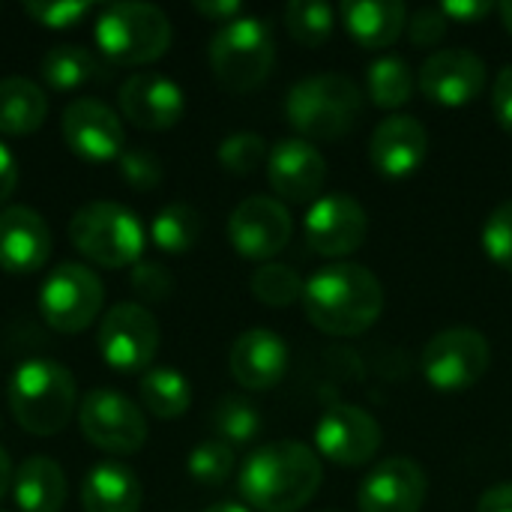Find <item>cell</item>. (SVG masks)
<instances>
[{"label": "cell", "mask_w": 512, "mask_h": 512, "mask_svg": "<svg viewBox=\"0 0 512 512\" xmlns=\"http://www.w3.org/2000/svg\"><path fill=\"white\" fill-rule=\"evenodd\" d=\"M303 309L327 336H360L384 312V285L363 264H327L306 279Z\"/></svg>", "instance_id": "obj_1"}, {"label": "cell", "mask_w": 512, "mask_h": 512, "mask_svg": "<svg viewBox=\"0 0 512 512\" xmlns=\"http://www.w3.org/2000/svg\"><path fill=\"white\" fill-rule=\"evenodd\" d=\"M321 480V459L312 447L300 441H273L243 462L240 495L258 512H297L315 498Z\"/></svg>", "instance_id": "obj_2"}, {"label": "cell", "mask_w": 512, "mask_h": 512, "mask_svg": "<svg viewBox=\"0 0 512 512\" xmlns=\"http://www.w3.org/2000/svg\"><path fill=\"white\" fill-rule=\"evenodd\" d=\"M6 399L12 420L24 432L36 438H54L69 426L78 411V384L63 363L48 357H30L15 366Z\"/></svg>", "instance_id": "obj_3"}, {"label": "cell", "mask_w": 512, "mask_h": 512, "mask_svg": "<svg viewBox=\"0 0 512 512\" xmlns=\"http://www.w3.org/2000/svg\"><path fill=\"white\" fill-rule=\"evenodd\" d=\"M285 114L303 141H336L360 123L363 90L348 75L318 72L288 90Z\"/></svg>", "instance_id": "obj_4"}, {"label": "cell", "mask_w": 512, "mask_h": 512, "mask_svg": "<svg viewBox=\"0 0 512 512\" xmlns=\"http://www.w3.org/2000/svg\"><path fill=\"white\" fill-rule=\"evenodd\" d=\"M171 18L153 3H111L96 15L93 42L117 66H144L171 48Z\"/></svg>", "instance_id": "obj_5"}, {"label": "cell", "mask_w": 512, "mask_h": 512, "mask_svg": "<svg viewBox=\"0 0 512 512\" xmlns=\"http://www.w3.org/2000/svg\"><path fill=\"white\" fill-rule=\"evenodd\" d=\"M72 246L96 267H135L144 255L147 234L141 219L117 201H90L69 219Z\"/></svg>", "instance_id": "obj_6"}, {"label": "cell", "mask_w": 512, "mask_h": 512, "mask_svg": "<svg viewBox=\"0 0 512 512\" xmlns=\"http://www.w3.org/2000/svg\"><path fill=\"white\" fill-rule=\"evenodd\" d=\"M276 63V36L264 18L240 15L210 39V69L216 81L231 93H249L261 87Z\"/></svg>", "instance_id": "obj_7"}, {"label": "cell", "mask_w": 512, "mask_h": 512, "mask_svg": "<svg viewBox=\"0 0 512 512\" xmlns=\"http://www.w3.org/2000/svg\"><path fill=\"white\" fill-rule=\"evenodd\" d=\"M105 306V285L93 267L66 261L57 264L39 288V312L57 333H84Z\"/></svg>", "instance_id": "obj_8"}, {"label": "cell", "mask_w": 512, "mask_h": 512, "mask_svg": "<svg viewBox=\"0 0 512 512\" xmlns=\"http://www.w3.org/2000/svg\"><path fill=\"white\" fill-rule=\"evenodd\" d=\"M492 366L489 339L474 327H447L435 333L420 357L423 378L441 393H462L483 381Z\"/></svg>", "instance_id": "obj_9"}, {"label": "cell", "mask_w": 512, "mask_h": 512, "mask_svg": "<svg viewBox=\"0 0 512 512\" xmlns=\"http://www.w3.org/2000/svg\"><path fill=\"white\" fill-rule=\"evenodd\" d=\"M78 429L87 444L111 456H132L147 444L144 411L117 390H90L78 402Z\"/></svg>", "instance_id": "obj_10"}, {"label": "cell", "mask_w": 512, "mask_h": 512, "mask_svg": "<svg viewBox=\"0 0 512 512\" xmlns=\"http://www.w3.org/2000/svg\"><path fill=\"white\" fill-rule=\"evenodd\" d=\"M159 321L141 303H114L96 330L102 360L117 372H141L159 354Z\"/></svg>", "instance_id": "obj_11"}, {"label": "cell", "mask_w": 512, "mask_h": 512, "mask_svg": "<svg viewBox=\"0 0 512 512\" xmlns=\"http://www.w3.org/2000/svg\"><path fill=\"white\" fill-rule=\"evenodd\" d=\"M294 234L288 207L270 195H252L240 201L228 216V240L246 261H273Z\"/></svg>", "instance_id": "obj_12"}, {"label": "cell", "mask_w": 512, "mask_h": 512, "mask_svg": "<svg viewBox=\"0 0 512 512\" xmlns=\"http://www.w3.org/2000/svg\"><path fill=\"white\" fill-rule=\"evenodd\" d=\"M384 444L381 423L357 405H333L315 426V447L324 459L345 468L369 465Z\"/></svg>", "instance_id": "obj_13"}, {"label": "cell", "mask_w": 512, "mask_h": 512, "mask_svg": "<svg viewBox=\"0 0 512 512\" xmlns=\"http://www.w3.org/2000/svg\"><path fill=\"white\" fill-rule=\"evenodd\" d=\"M60 135L66 147L87 162H111L126 150V132L117 111L93 96H78L63 108Z\"/></svg>", "instance_id": "obj_14"}, {"label": "cell", "mask_w": 512, "mask_h": 512, "mask_svg": "<svg viewBox=\"0 0 512 512\" xmlns=\"http://www.w3.org/2000/svg\"><path fill=\"white\" fill-rule=\"evenodd\" d=\"M303 234L312 252L324 258H345L366 243L369 213L351 195H324L309 207Z\"/></svg>", "instance_id": "obj_15"}, {"label": "cell", "mask_w": 512, "mask_h": 512, "mask_svg": "<svg viewBox=\"0 0 512 512\" xmlns=\"http://www.w3.org/2000/svg\"><path fill=\"white\" fill-rule=\"evenodd\" d=\"M417 84L429 102L444 108H462L483 93L486 63L468 48H441L420 66Z\"/></svg>", "instance_id": "obj_16"}, {"label": "cell", "mask_w": 512, "mask_h": 512, "mask_svg": "<svg viewBox=\"0 0 512 512\" xmlns=\"http://www.w3.org/2000/svg\"><path fill=\"white\" fill-rule=\"evenodd\" d=\"M429 495L426 471L405 456L378 462L357 492L360 512H420Z\"/></svg>", "instance_id": "obj_17"}, {"label": "cell", "mask_w": 512, "mask_h": 512, "mask_svg": "<svg viewBox=\"0 0 512 512\" xmlns=\"http://www.w3.org/2000/svg\"><path fill=\"white\" fill-rule=\"evenodd\" d=\"M123 117L147 132H162L180 123L186 111V96L177 81L159 72H135L120 84Z\"/></svg>", "instance_id": "obj_18"}, {"label": "cell", "mask_w": 512, "mask_h": 512, "mask_svg": "<svg viewBox=\"0 0 512 512\" xmlns=\"http://www.w3.org/2000/svg\"><path fill=\"white\" fill-rule=\"evenodd\" d=\"M267 180L273 192L291 204L318 201L321 186L327 180L324 153L303 138H282L273 144L267 156Z\"/></svg>", "instance_id": "obj_19"}, {"label": "cell", "mask_w": 512, "mask_h": 512, "mask_svg": "<svg viewBox=\"0 0 512 512\" xmlns=\"http://www.w3.org/2000/svg\"><path fill=\"white\" fill-rule=\"evenodd\" d=\"M429 153V132L411 114L384 117L369 138V162L381 177H411Z\"/></svg>", "instance_id": "obj_20"}, {"label": "cell", "mask_w": 512, "mask_h": 512, "mask_svg": "<svg viewBox=\"0 0 512 512\" xmlns=\"http://www.w3.org/2000/svg\"><path fill=\"white\" fill-rule=\"evenodd\" d=\"M51 255V228L45 216L27 204L0 210V270L36 273Z\"/></svg>", "instance_id": "obj_21"}, {"label": "cell", "mask_w": 512, "mask_h": 512, "mask_svg": "<svg viewBox=\"0 0 512 512\" xmlns=\"http://www.w3.org/2000/svg\"><path fill=\"white\" fill-rule=\"evenodd\" d=\"M234 381L246 390H270L288 372V345L279 333L255 327L234 339L228 354Z\"/></svg>", "instance_id": "obj_22"}, {"label": "cell", "mask_w": 512, "mask_h": 512, "mask_svg": "<svg viewBox=\"0 0 512 512\" xmlns=\"http://www.w3.org/2000/svg\"><path fill=\"white\" fill-rule=\"evenodd\" d=\"M144 504V486L138 474L120 462H99L87 471L81 486L84 512H138Z\"/></svg>", "instance_id": "obj_23"}, {"label": "cell", "mask_w": 512, "mask_h": 512, "mask_svg": "<svg viewBox=\"0 0 512 512\" xmlns=\"http://www.w3.org/2000/svg\"><path fill=\"white\" fill-rule=\"evenodd\" d=\"M342 21L354 42L363 48L393 45L408 24V6L402 0H351L342 3Z\"/></svg>", "instance_id": "obj_24"}, {"label": "cell", "mask_w": 512, "mask_h": 512, "mask_svg": "<svg viewBox=\"0 0 512 512\" xmlns=\"http://www.w3.org/2000/svg\"><path fill=\"white\" fill-rule=\"evenodd\" d=\"M12 498L21 512H60L66 504V474L48 456H27L12 477Z\"/></svg>", "instance_id": "obj_25"}, {"label": "cell", "mask_w": 512, "mask_h": 512, "mask_svg": "<svg viewBox=\"0 0 512 512\" xmlns=\"http://www.w3.org/2000/svg\"><path fill=\"white\" fill-rule=\"evenodd\" d=\"M48 117V96L45 90L24 78L6 75L0 78V132L3 135H30Z\"/></svg>", "instance_id": "obj_26"}, {"label": "cell", "mask_w": 512, "mask_h": 512, "mask_svg": "<svg viewBox=\"0 0 512 512\" xmlns=\"http://www.w3.org/2000/svg\"><path fill=\"white\" fill-rule=\"evenodd\" d=\"M138 396H141L144 411L153 414L156 420H177L192 405V387H189L186 375H180L177 369H168V366L147 369L141 375Z\"/></svg>", "instance_id": "obj_27"}, {"label": "cell", "mask_w": 512, "mask_h": 512, "mask_svg": "<svg viewBox=\"0 0 512 512\" xmlns=\"http://www.w3.org/2000/svg\"><path fill=\"white\" fill-rule=\"evenodd\" d=\"M417 87V75L408 66V60L396 57V54H384L378 60L369 63L366 69V93L372 99V105L384 108V111H396L402 105L411 102Z\"/></svg>", "instance_id": "obj_28"}, {"label": "cell", "mask_w": 512, "mask_h": 512, "mask_svg": "<svg viewBox=\"0 0 512 512\" xmlns=\"http://www.w3.org/2000/svg\"><path fill=\"white\" fill-rule=\"evenodd\" d=\"M39 72H42V81L51 87V90H78L84 87L90 78L99 75V60L90 48L84 45H54L42 63H39Z\"/></svg>", "instance_id": "obj_29"}, {"label": "cell", "mask_w": 512, "mask_h": 512, "mask_svg": "<svg viewBox=\"0 0 512 512\" xmlns=\"http://www.w3.org/2000/svg\"><path fill=\"white\" fill-rule=\"evenodd\" d=\"M201 228H204L201 213L192 204L174 201V204H165L153 216L150 237H153L156 249L180 255V252H189L201 240Z\"/></svg>", "instance_id": "obj_30"}, {"label": "cell", "mask_w": 512, "mask_h": 512, "mask_svg": "<svg viewBox=\"0 0 512 512\" xmlns=\"http://www.w3.org/2000/svg\"><path fill=\"white\" fill-rule=\"evenodd\" d=\"M285 27L291 39H297L306 48H318L330 39L336 27V12L330 3L321 0H291L285 6Z\"/></svg>", "instance_id": "obj_31"}, {"label": "cell", "mask_w": 512, "mask_h": 512, "mask_svg": "<svg viewBox=\"0 0 512 512\" xmlns=\"http://www.w3.org/2000/svg\"><path fill=\"white\" fill-rule=\"evenodd\" d=\"M249 288H252V297L261 300L264 306H276V309H285L297 300H303V288L306 282L300 279V273L288 264H276V261H267V264H258L252 279H249Z\"/></svg>", "instance_id": "obj_32"}, {"label": "cell", "mask_w": 512, "mask_h": 512, "mask_svg": "<svg viewBox=\"0 0 512 512\" xmlns=\"http://www.w3.org/2000/svg\"><path fill=\"white\" fill-rule=\"evenodd\" d=\"M213 429H216L219 441H225L228 447L249 444L261 432V414L249 399L225 396L213 411Z\"/></svg>", "instance_id": "obj_33"}, {"label": "cell", "mask_w": 512, "mask_h": 512, "mask_svg": "<svg viewBox=\"0 0 512 512\" xmlns=\"http://www.w3.org/2000/svg\"><path fill=\"white\" fill-rule=\"evenodd\" d=\"M216 156H219V165L225 171L246 177V174H255L267 162L270 150H267L264 135H258V132H234V135L222 138Z\"/></svg>", "instance_id": "obj_34"}, {"label": "cell", "mask_w": 512, "mask_h": 512, "mask_svg": "<svg viewBox=\"0 0 512 512\" xmlns=\"http://www.w3.org/2000/svg\"><path fill=\"white\" fill-rule=\"evenodd\" d=\"M186 468L201 486H222L234 471V447L225 441H204L189 453Z\"/></svg>", "instance_id": "obj_35"}, {"label": "cell", "mask_w": 512, "mask_h": 512, "mask_svg": "<svg viewBox=\"0 0 512 512\" xmlns=\"http://www.w3.org/2000/svg\"><path fill=\"white\" fill-rule=\"evenodd\" d=\"M480 240H483V252H486L501 270L512 273V201L498 204V207L486 216Z\"/></svg>", "instance_id": "obj_36"}, {"label": "cell", "mask_w": 512, "mask_h": 512, "mask_svg": "<svg viewBox=\"0 0 512 512\" xmlns=\"http://www.w3.org/2000/svg\"><path fill=\"white\" fill-rule=\"evenodd\" d=\"M24 12L51 30H63V27H75L84 15L93 12V3L87 0H27Z\"/></svg>", "instance_id": "obj_37"}, {"label": "cell", "mask_w": 512, "mask_h": 512, "mask_svg": "<svg viewBox=\"0 0 512 512\" xmlns=\"http://www.w3.org/2000/svg\"><path fill=\"white\" fill-rule=\"evenodd\" d=\"M117 165H120L123 180L132 189H141V192L156 189L162 183V177H165L159 156L153 150H147V147H129V150H123L120 159H117Z\"/></svg>", "instance_id": "obj_38"}, {"label": "cell", "mask_w": 512, "mask_h": 512, "mask_svg": "<svg viewBox=\"0 0 512 512\" xmlns=\"http://www.w3.org/2000/svg\"><path fill=\"white\" fill-rule=\"evenodd\" d=\"M129 285L132 291L147 300V303H162L165 297H171L174 291V276L165 264L159 261H138L129 273Z\"/></svg>", "instance_id": "obj_39"}, {"label": "cell", "mask_w": 512, "mask_h": 512, "mask_svg": "<svg viewBox=\"0 0 512 512\" xmlns=\"http://www.w3.org/2000/svg\"><path fill=\"white\" fill-rule=\"evenodd\" d=\"M405 33H408L411 45L435 48L447 36V15L441 12V6H423L414 15H408Z\"/></svg>", "instance_id": "obj_40"}, {"label": "cell", "mask_w": 512, "mask_h": 512, "mask_svg": "<svg viewBox=\"0 0 512 512\" xmlns=\"http://www.w3.org/2000/svg\"><path fill=\"white\" fill-rule=\"evenodd\" d=\"M492 111H495V120L507 132H512V63H507L495 75V84H492Z\"/></svg>", "instance_id": "obj_41"}, {"label": "cell", "mask_w": 512, "mask_h": 512, "mask_svg": "<svg viewBox=\"0 0 512 512\" xmlns=\"http://www.w3.org/2000/svg\"><path fill=\"white\" fill-rule=\"evenodd\" d=\"M495 6L489 0H450V3H441V12L447 15V21H465V24H474V21H483Z\"/></svg>", "instance_id": "obj_42"}, {"label": "cell", "mask_w": 512, "mask_h": 512, "mask_svg": "<svg viewBox=\"0 0 512 512\" xmlns=\"http://www.w3.org/2000/svg\"><path fill=\"white\" fill-rule=\"evenodd\" d=\"M15 186H18V159H15V153L0 141V207L12 198Z\"/></svg>", "instance_id": "obj_43"}, {"label": "cell", "mask_w": 512, "mask_h": 512, "mask_svg": "<svg viewBox=\"0 0 512 512\" xmlns=\"http://www.w3.org/2000/svg\"><path fill=\"white\" fill-rule=\"evenodd\" d=\"M195 9H198L204 18L216 21V24H228V21H234V18L243 15V6H240L237 0H198Z\"/></svg>", "instance_id": "obj_44"}, {"label": "cell", "mask_w": 512, "mask_h": 512, "mask_svg": "<svg viewBox=\"0 0 512 512\" xmlns=\"http://www.w3.org/2000/svg\"><path fill=\"white\" fill-rule=\"evenodd\" d=\"M477 512H512V483L492 486L480 495Z\"/></svg>", "instance_id": "obj_45"}, {"label": "cell", "mask_w": 512, "mask_h": 512, "mask_svg": "<svg viewBox=\"0 0 512 512\" xmlns=\"http://www.w3.org/2000/svg\"><path fill=\"white\" fill-rule=\"evenodd\" d=\"M12 477H15V471H12V459H9V453L0 447V498L9 492V486H12Z\"/></svg>", "instance_id": "obj_46"}, {"label": "cell", "mask_w": 512, "mask_h": 512, "mask_svg": "<svg viewBox=\"0 0 512 512\" xmlns=\"http://www.w3.org/2000/svg\"><path fill=\"white\" fill-rule=\"evenodd\" d=\"M204 512H252L249 507H243V504H234V501H222V504H213L210 510Z\"/></svg>", "instance_id": "obj_47"}, {"label": "cell", "mask_w": 512, "mask_h": 512, "mask_svg": "<svg viewBox=\"0 0 512 512\" xmlns=\"http://www.w3.org/2000/svg\"><path fill=\"white\" fill-rule=\"evenodd\" d=\"M498 12H501V21H504L507 33L512 36V0H504V3L498 6Z\"/></svg>", "instance_id": "obj_48"}, {"label": "cell", "mask_w": 512, "mask_h": 512, "mask_svg": "<svg viewBox=\"0 0 512 512\" xmlns=\"http://www.w3.org/2000/svg\"><path fill=\"white\" fill-rule=\"evenodd\" d=\"M0 512H3V510H0Z\"/></svg>", "instance_id": "obj_49"}]
</instances>
